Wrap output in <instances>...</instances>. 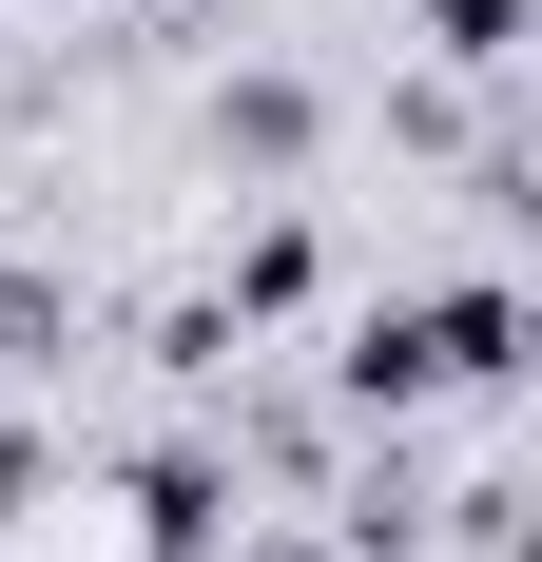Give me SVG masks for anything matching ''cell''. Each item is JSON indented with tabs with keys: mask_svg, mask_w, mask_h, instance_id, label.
I'll return each mask as SVG.
<instances>
[{
	"mask_svg": "<svg viewBox=\"0 0 542 562\" xmlns=\"http://www.w3.org/2000/svg\"><path fill=\"white\" fill-rule=\"evenodd\" d=\"M407 20H427L465 78H504V58H523V0H407Z\"/></svg>",
	"mask_w": 542,
	"mask_h": 562,
	"instance_id": "cell-4",
	"label": "cell"
},
{
	"mask_svg": "<svg viewBox=\"0 0 542 562\" xmlns=\"http://www.w3.org/2000/svg\"><path fill=\"white\" fill-rule=\"evenodd\" d=\"M310 291H329V233H310V214H252V252H233L214 311H233V330H271V311H310Z\"/></svg>",
	"mask_w": 542,
	"mask_h": 562,
	"instance_id": "cell-2",
	"label": "cell"
},
{
	"mask_svg": "<svg viewBox=\"0 0 542 562\" xmlns=\"http://www.w3.org/2000/svg\"><path fill=\"white\" fill-rule=\"evenodd\" d=\"M116 505H136L156 562H214V543H233V447H136V465H116Z\"/></svg>",
	"mask_w": 542,
	"mask_h": 562,
	"instance_id": "cell-1",
	"label": "cell"
},
{
	"mask_svg": "<svg viewBox=\"0 0 542 562\" xmlns=\"http://www.w3.org/2000/svg\"><path fill=\"white\" fill-rule=\"evenodd\" d=\"M39 465H58V447H39V427H0V524L39 505Z\"/></svg>",
	"mask_w": 542,
	"mask_h": 562,
	"instance_id": "cell-5",
	"label": "cell"
},
{
	"mask_svg": "<svg viewBox=\"0 0 542 562\" xmlns=\"http://www.w3.org/2000/svg\"><path fill=\"white\" fill-rule=\"evenodd\" d=\"M214 156L233 175H291V156H310V78H233V98H214Z\"/></svg>",
	"mask_w": 542,
	"mask_h": 562,
	"instance_id": "cell-3",
	"label": "cell"
}]
</instances>
